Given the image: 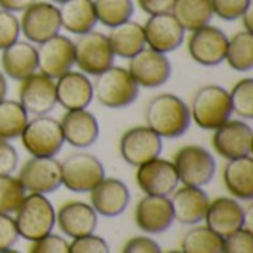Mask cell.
Listing matches in <instances>:
<instances>
[{"instance_id": "6da1fadb", "label": "cell", "mask_w": 253, "mask_h": 253, "mask_svg": "<svg viewBox=\"0 0 253 253\" xmlns=\"http://www.w3.org/2000/svg\"><path fill=\"white\" fill-rule=\"evenodd\" d=\"M145 122L160 138H179L191 125L190 107L173 93H160L148 102Z\"/></svg>"}, {"instance_id": "7a4b0ae2", "label": "cell", "mask_w": 253, "mask_h": 253, "mask_svg": "<svg viewBox=\"0 0 253 253\" xmlns=\"http://www.w3.org/2000/svg\"><path fill=\"white\" fill-rule=\"evenodd\" d=\"M190 114L199 127L205 130L218 129L233 116L230 92L218 84L200 87L191 101Z\"/></svg>"}, {"instance_id": "3957f363", "label": "cell", "mask_w": 253, "mask_h": 253, "mask_svg": "<svg viewBox=\"0 0 253 253\" xmlns=\"http://www.w3.org/2000/svg\"><path fill=\"white\" fill-rule=\"evenodd\" d=\"M93 84V96L107 108H123L133 104L139 95V86L123 67L111 65L108 70L96 76Z\"/></svg>"}, {"instance_id": "277c9868", "label": "cell", "mask_w": 253, "mask_h": 253, "mask_svg": "<svg viewBox=\"0 0 253 253\" xmlns=\"http://www.w3.org/2000/svg\"><path fill=\"white\" fill-rule=\"evenodd\" d=\"M15 224L19 237L36 242L52 233L56 224V212L43 194H28L15 212Z\"/></svg>"}, {"instance_id": "5b68a950", "label": "cell", "mask_w": 253, "mask_h": 253, "mask_svg": "<svg viewBox=\"0 0 253 253\" xmlns=\"http://www.w3.org/2000/svg\"><path fill=\"white\" fill-rule=\"evenodd\" d=\"M19 138L33 157H55L65 142L59 122L47 114L28 120Z\"/></svg>"}, {"instance_id": "8992f818", "label": "cell", "mask_w": 253, "mask_h": 253, "mask_svg": "<svg viewBox=\"0 0 253 253\" xmlns=\"http://www.w3.org/2000/svg\"><path fill=\"white\" fill-rule=\"evenodd\" d=\"M173 166L176 169L179 182L188 187H205L208 185L216 172L215 157L202 145H184L175 157Z\"/></svg>"}, {"instance_id": "52a82bcc", "label": "cell", "mask_w": 253, "mask_h": 253, "mask_svg": "<svg viewBox=\"0 0 253 253\" xmlns=\"http://www.w3.org/2000/svg\"><path fill=\"white\" fill-rule=\"evenodd\" d=\"M104 178V165L93 154L74 153L61 163V182L73 193H89Z\"/></svg>"}, {"instance_id": "ba28073f", "label": "cell", "mask_w": 253, "mask_h": 253, "mask_svg": "<svg viewBox=\"0 0 253 253\" xmlns=\"http://www.w3.org/2000/svg\"><path fill=\"white\" fill-rule=\"evenodd\" d=\"M114 53L108 37L99 31L82 34L74 43V64L83 74L98 76L114 62Z\"/></svg>"}, {"instance_id": "9c48e42d", "label": "cell", "mask_w": 253, "mask_h": 253, "mask_svg": "<svg viewBox=\"0 0 253 253\" xmlns=\"http://www.w3.org/2000/svg\"><path fill=\"white\" fill-rule=\"evenodd\" d=\"M18 179L30 194H50L61 185V163L55 157H31L19 169Z\"/></svg>"}, {"instance_id": "30bf717a", "label": "cell", "mask_w": 253, "mask_h": 253, "mask_svg": "<svg viewBox=\"0 0 253 253\" xmlns=\"http://www.w3.org/2000/svg\"><path fill=\"white\" fill-rule=\"evenodd\" d=\"M19 25L30 43L40 44L59 34V30L62 28L59 9L49 1H34L22 10Z\"/></svg>"}, {"instance_id": "8fae6325", "label": "cell", "mask_w": 253, "mask_h": 253, "mask_svg": "<svg viewBox=\"0 0 253 253\" xmlns=\"http://www.w3.org/2000/svg\"><path fill=\"white\" fill-rule=\"evenodd\" d=\"M119 150L126 163L138 168L153 159L160 157L163 141L148 126H135L122 135Z\"/></svg>"}, {"instance_id": "7c38bea8", "label": "cell", "mask_w": 253, "mask_h": 253, "mask_svg": "<svg viewBox=\"0 0 253 253\" xmlns=\"http://www.w3.org/2000/svg\"><path fill=\"white\" fill-rule=\"evenodd\" d=\"M127 71L139 87L156 89L168 83L172 76V65L165 53L144 47L129 59Z\"/></svg>"}, {"instance_id": "4fadbf2b", "label": "cell", "mask_w": 253, "mask_h": 253, "mask_svg": "<svg viewBox=\"0 0 253 253\" xmlns=\"http://www.w3.org/2000/svg\"><path fill=\"white\" fill-rule=\"evenodd\" d=\"M228 46L227 34L213 25H205L191 31L188 39V53L194 62L205 67H215L225 61Z\"/></svg>"}, {"instance_id": "5bb4252c", "label": "cell", "mask_w": 253, "mask_h": 253, "mask_svg": "<svg viewBox=\"0 0 253 253\" xmlns=\"http://www.w3.org/2000/svg\"><path fill=\"white\" fill-rule=\"evenodd\" d=\"M37 65L42 74L56 80L74 65V42L62 34L44 40L37 47Z\"/></svg>"}, {"instance_id": "9a60e30c", "label": "cell", "mask_w": 253, "mask_h": 253, "mask_svg": "<svg viewBox=\"0 0 253 253\" xmlns=\"http://www.w3.org/2000/svg\"><path fill=\"white\" fill-rule=\"evenodd\" d=\"M18 96L27 114L46 116L56 105L55 80L36 71L21 82Z\"/></svg>"}, {"instance_id": "2e32d148", "label": "cell", "mask_w": 253, "mask_h": 253, "mask_svg": "<svg viewBox=\"0 0 253 253\" xmlns=\"http://www.w3.org/2000/svg\"><path fill=\"white\" fill-rule=\"evenodd\" d=\"M212 145L225 160H234L252 154L253 130L242 120H228L213 130Z\"/></svg>"}, {"instance_id": "e0dca14e", "label": "cell", "mask_w": 253, "mask_h": 253, "mask_svg": "<svg viewBox=\"0 0 253 253\" xmlns=\"http://www.w3.org/2000/svg\"><path fill=\"white\" fill-rule=\"evenodd\" d=\"M136 184L145 196L169 197L178 188L179 178L172 162L157 157L138 166Z\"/></svg>"}, {"instance_id": "ac0fdd59", "label": "cell", "mask_w": 253, "mask_h": 253, "mask_svg": "<svg viewBox=\"0 0 253 253\" xmlns=\"http://www.w3.org/2000/svg\"><path fill=\"white\" fill-rule=\"evenodd\" d=\"M142 27L145 44H148L150 49L159 53L166 55L169 52H173L184 42L185 30L170 12L151 15Z\"/></svg>"}, {"instance_id": "d6986e66", "label": "cell", "mask_w": 253, "mask_h": 253, "mask_svg": "<svg viewBox=\"0 0 253 253\" xmlns=\"http://www.w3.org/2000/svg\"><path fill=\"white\" fill-rule=\"evenodd\" d=\"M175 221L169 197L145 196L135 209V222L147 234H160L168 231Z\"/></svg>"}, {"instance_id": "ffe728a7", "label": "cell", "mask_w": 253, "mask_h": 253, "mask_svg": "<svg viewBox=\"0 0 253 253\" xmlns=\"http://www.w3.org/2000/svg\"><path fill=\"white\" fill-rule=\"evenodd\" d=\"M90 206L104 218H116L122 215L130 202L127 185L117 178H104L90 191Z\"/></svg>"}, {"instance_id": "44dd1931", "label": "cell", "mask_w": 253, "mask_h": 253, "mask_svg": "<svg viewBox=\"0 0 253 253\" xmlns=\"http://www.w3.org/2000/svg\"><path fill=\"white\" fill-rule=\"evenodd\" d=\"M205 221L208 228L224 239L245 228L246 211L236 199L218 197L209 203Z\"/></svg>"}, {"instance_id": "7402d4cb", "label": "cell", "mask_w": 253, "mask_h": 253, "mask_svg": "<svg viewBox=\"0 0 253 253\" xmlns=\"http://www.w3.org/2000/svg\"><path fill=\"white\" fill-rule=\"evenodd\" d=\"M56 104L67 111L84 110L93 99V84L82 71H67L55 82Z\"/></svg>"}, {"instance_id": "603a6c76", "label": "cell", "mask_w": 253, "mask_h": 253, "mask_svg": "<svg viewBox=\"0 0 253 253\" xmlns=\"http://www.w3.org/2000/svg\"><path fill=\"white\" fill-rule=\"evenodd\" d=\"M59 230L70 239H79L93 234L98 225V215L93 208L84 202L73 200L64 203L56 212Z\"/></svg>"}, {"instance_id": "cb8c5ba5", "label": "cell", "mask_w": 253, "mask_h": 253, "mask_svg": "<svg viewBox=\"0 0 253 253\" xmlns=\"http://www.w3.org/2000/svg\"><path fill=\"white\" fill-rule=\"evenodd\" d=\"M59 125L64 141L74 148H87L93 145L99 136V123L86 108L67 111Z\"/></svg>"}, {"instance_id": "d4e9b609", "label": "cell", "mask_w": 253, "mask_h": 253, "mask_svg": "<svg viewBox=\"0 0 253 253\" xmlns=\"http://www.w3.org/2000/svg\"><path fill=\"white\" fill-rule=\"evenodd\" d=\"M172 211L178 222L184 225H197L205 221L211 199L199 187L184 185L172 193Z\"/></svg>"}, {"instance_id": "484cf974", "label": "cell", "mask_w": 253, "mask_h": 253, "mask_svg": "<svg viewBox=\"0 0 253 253\" xmlns=\"http://www.w3.org/2000/svg\"><path fill=\"white\" fill-rule=\"evenodd\" d=\"M0 62L4 76L22 82L28 76L34 74L39 68L37 47H34L30 42L16 40L1 50Z\"/></svg>"}, {"instance_id": "4316f807", "label": "cell", "mask_w": 253, "mask_h": 253, "mask_svg": "<svg viewBox=\"0 0 253 253\" xmlns=\"http://www.w3.org/2000/svg\"><path fill=\"white\" fill-rule=\"evenodd\" d=\"M58 9L61 27L77 36L92 31L98 22L93 0H67Z\"/></svg>"}, {"instance_id": "83f0119b", "label": "cell", "mask_w": 253, "mask_h": 253, "mask_svg": "<svg viewBox=\"0 0 253 253\" xmlns=\"http://www.w3.org/2000/svg\"><path fill=\"white\" fill-rule=\"evenodd\" d=\"M224 184L231 196L239 200L253 199V159L252 156L228 160L224 168Z\"/></svg>"}, {"instance_id": "f1b7e54d", "label": "cell", "mask_w": 253, "mask_h": 253, "mask_svg": "<svg viewBox=\"0 0 253 253\" xmlns=\"http://www.w3.org/2000/svg\"><path fill=\"white\" fill-rule=\"evenodd\" d=\"M107 37L113 53L120 58L130 59L145 47L144 27L130 19L117 27H113Z\"/></svg>"}, {"instance_id": "f546056e", "label": "cell", "mask_w": 253, "mask_h": 253, "mask_svg": "<svg viewBox=\"0 0 253 253\" xmlns=\"http://www.w3.org/2000/svg\"><path fill=\"white\" fill-rule=\"evenodd\" d=\"M170 13L185 31H196L209 25L213 9L211 0H175Z\"/></svg>"}, {"instance_id": "4dcf8cb0", "label": "cell", "mask_w": 253, "mask_h": 253, "mask_svg": "<svg viewBox=\"0 0 253 253\" xmlns=\"http://www.w3.org/2000/svg\"><path fill=\"white\" fill-rule=\"evenodd\" d=\"M227 64L236 71H251L253 68V34L249 31H240L228 39Z\"/></svg>"}, {"instance_id": "1f68e13d", "label": "cell", "mask_w": 253, "mask_h": 253, "mask_svg": "<svg viewBox=\"0 0 253 253\" xmlns=\"http://www.w3.org/2000/svg\"><path fill=\"white\" fill-rule=\"evenodd\" d=\"M28 122V114L18 101H0V139H15Z\"/></svg>"}, {"instance_id": "d6a6232c", "label": "cell", "mask_w": 253, "mask_h": 253, "mask_svg": "<svg viewBox=\"0 0 253 253\" xmlns=\"http://www.w3.org/2000/svg\"><path fill=\"white\" fill-rule=\"evenodd\" d=\"M182 253H222V237L206 225L191 228L181 243Z\"/></svg>"}, {"instance_id": "836d02e7", "label": "cell", "mask_w": 253, "mask_h": 253, "mask_svg": "<svg viewBox=\"0 0 253 253\" xmlns=\"http://www.w3.org/2000/svg\"><path fill=\"white\" fill-rule=\"evenodd\" d=\"M96 18L105 27H117L133 15L132 0H93Z\"/></svg>"}, {"instance_id": "e575fe53", "label": "cell", "mask_w": 253, "mask_h": 253, "mask_svg": "<svg viewBox=\"0 0 253 253\" xmlns=\"http://www.w3.org/2000/svg\"><path fill=\"white\" fill-rule=\"evenodd\" d=\"M27 191L18 178L12 175L0 176V213H15L24 202Z\"/></svg>"}, {"instance_id": "d590c367", "label": "cell", "mask_w": 253, "mask_h": 253, "mask_svg": "<svg viewBox=\"0 0 253 253\" xmlns=\"http://www.w3.org/2000/svg\"><path fill=\"white\" fill-rule=\"evenodd\" d=\"M233 113L245 120L253 119V79L246 77L237 82L230 92Z\"/></svg>"}, {"instance_id": "8d00e7d4", "label": "cell", "mask_w": 253, "mask_h": 253, "mask_svg": "<svg viewBox=\"0 0 253 253\" xmlns=\"http://www.w3.org/2000/svg\"><path fill=\"white\" fill-rule=\"evenodd\" d=\"M213 15L224 21H236L252 6V0H211Z\"/></svg>"}, {"instance_id": "74e56055", "label": "cell", "mask_w": 253, "mask_h": 253, "mask_svg": "<svg viewBox=\"0 0 253 253\" xmlns=\"http://www.w3.org/2000/svg\"><path fill=\"white\" fill-rule=\"evenodd\" d=\"M21 25L13 12L0 9V50L6 49L19 39Z\"/></svg>"}, {"instance_id": "f35d334b", "label": "cell", "mask_w": 253, "mask_h": 253, "mask_svg": "<svg viewBox=\"0 0 253 253\" xmlns=\"http://www.w3.org/2000/svg\"><path fill=\"white\" fill-rule=\"evenodd\" d=\"M222 253H253V234L242 228L222 239Z\"/></svg>"}, {"instance_id": "ab89813d", "label": "cell", "mask_w": 253, "mask_h": 253, "mask_svg": "<svg viewBox=\"0 0 253 253\" xmlns=\"http://www.w3.org/2000/svg\"><path fill=\"white\" fill-rule=\"evenodd\" d=\"M31 243L28 253H70V243L58 234L50 233Z\"/></svg>"}, {"instance_id": "60d3db41", "label": "cell", "mask_w": 253, "mask_h": 253, "mask_svg": "<svg viewBox=\"0 0 253 253\" xmlns=\"http://www.w3.org/2000/svg\"><path fill=\"white\" fill-rule=\"evenodd\" d=\"M70 253H110L108 243L95 234L73 239L70 243Z\"/></svg>"}, {"instance_id": "b9f144b4", "label": "cell", "mask_w": 253, "mask_h": 253, "mask_svg": "<svg viewBox=\"0 0 253 253\" xmlns=\"http://www.w3.org/2000/svg\"><path fill=\"white\" fill-rule=\"evenodd\" d=\"M19 156L16 148L6 139H0V176L12 175L18 168Z\"/></svg>"}, {"instance_id": "7bdbcfd3", "label": "cell", "mask_w": 253, "mask_h": 253, "mask_svg": "<svg viewBox=\"0 0 253 253\" xmlns=\"http://www.w3.org/2000/svg\"><path fill=\"white\" fill-rule=\"evenodd\" d=\"M18 239L19 234L16 230L15 219L10 215L0 213V252L13 248Z\"/></svg>"}, {"instance_id": "ee69618b", "label": "cell", "mask_w": 253, "mask_h": 253, "mask_svg": "<svg viewBox=\"0 0 253 253\" xmlns=\"http://www.w3.org/2000/svg\"><path fill=\"white\" fill-rule=\"evenodd\" d=\"M122 253H163L159 243L150 237H133L126 242Z\"/></svg>"}, {"instance_id": "f6af8a7d", "label": "cell", "mask_w": 253, "mask_h": 253, "mask_svg": "<svg viewBox=\"0 0 253 253\" xmlns=\"http://www.w3.org/2000/svg\"><path fill=\"white\" fill-rule=\"evenodd\" d=\"M175 0H138L139 7L151 15H159V13H168L172 10Z\"/></svg>"}, {"instance_id": "bcb514c9", "label": "cell", "mask_w": 253, "mask_h": 253, "mask_svg": "<svg viewBox=\"0 0 253 253\" xmlns=\"http://www.w3.org/2000/svg\"><path fill=\"white\" fill-rule=\"evenodd\" d=\"M36 0H0V9L9 12H22Z\"/></svg>"}, {"instance_id": "7dc6e473", "label": "cell", "mask_w": 253, "mask_h": 253, "mask_svg": "<svg viewBox=\"0 0 253 253\" xmlns=\"http://www.w3.org/2000/svg\"><path fill=\"white\" fill-rule=\"evenodd\" d=\"M253 12H252V6L242 15V19H243V24H245V28H246V31H249V33H252V28H253Z\"/></svg>"}, {"instance_id": "c3c4849f", "label": "cell", "mask_w": 253, "mask_h": 253, "mask_svg": "<svg viewBox=\"0 0 253 253\" xmlns=\"http://www.w3.org/2000/svg\"><path fill=\"white\" fill-rule=\"evenodd\" d=\"M7 95V82H6V76L0 71V101L6 99Z\"/></svg>"}, {"instance_id": "681fc988", "label": "cell", "mask_w": 253, "mask_h": 253, "mask_svg": "<svg viewBox=\"0 0 253 253\" xmlns=\"http://www.w3.org/2000/svg\"><path fill=\"white\" fill-rule=\"evenodd\" d=\"M0 253H21V252H18V251H15V249H12V248H10V249H6V251H1Z\"/></svg>"}, {"instance_id": "f907efd6", "label": "cell", "mask_w": 253, "mask_h": 253, "mask_svg": "<svg viewBox=\"0 0 253 253\" xmlns=\"http://www.w3.org/2000/svg\"><path fill=\"white\" fill-rule=\"evenodd\" d=\"M52 1H53V3H59V4H61V3H64V1H67V0H52Z\"/></svg>"}, {"instance_id": "816d5d0a", "label": "cell", "mask_w": 253, "mask_h": 253, "mask_svg": "<svg viewBox=\"0 0 253 253\" xmlns=\"http://www.w3.org/2000/svg\"><path fill=\"white\" fill-rule=\"evenodd\" d=\"M169 253H182L181 251H172V252H169Z\"/></svg>"}]
</instances>
